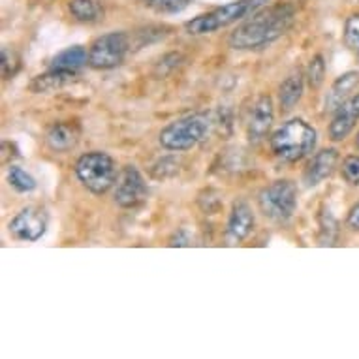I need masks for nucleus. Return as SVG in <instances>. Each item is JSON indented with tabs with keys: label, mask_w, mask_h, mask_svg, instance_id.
I'll use <instances>...</instances> for the list:
<instances>
[{
	"label": "nucleus",
	"mask_w": 359,
	"mask_h": 359,
	"mask_svg": "<svg viewBox=\"0 0 359 359\" xmlns=\"http://www.w3.org/2000/svg\"><path fill=\"white\" fill-rule=\"evenodd\" d=\"M294 18L295 10L290 4H277L264 12L252 13L247 23L231 32L230 46L233 49L265 48L286 34V30L294 23Z\"/></svg>",
	"instance_id": "nucleus-1"
},
{
	"label": "nucleus",
	"mask_w": 359,
	"mask_h": 359,
	"mask_svg": "<svg viewBox=\"0 0 359 359\" xmlns=\"http://www.w3.org/2000/svg\"><path fill=\"white\" fill-rule=\"evenodd\" d=\"M316 147V130L301 118H292L284 123L273 134L271 149L283 162H297L305 158Z\"/></svg>",
	"instance_id": "nucleus-2"
},
{
	"label": "nucleus",
	"mask_w": 359,
	"mask_h": 359,
	"mask_svg": "<svg viewBox=\"0 0 359 359\" xmlns=\"http://www.w3.org/2000/svg\"><path fill=\"white\" fill-rule=\"evenodd\" d=\"M269 0H236L230 4L212 10V12L200 15L187 23V30L190 34H207L218 29H224L231 23H237L245 18H250L262 6H265Z\"/></svg>",
	"instance_id": "nucleus-3"
},
{
	"label": "nucleus",
	"mask_w": 359,
	"mask_h": 359,
	"mask_svg": "<svg viewBox=\"0 0 359 359\" xmlns=\"http://www.w3.org/2000/svg\"><path fill=\"white\" fill-rule=\"evenodd\" d=\"M211 123L207 115L196 113L168 124L160 132V145L168 151H189L201 143L209 134Z\"/></svg>",
	"instance_id": "nucleus-4"
},
{
	"label": "nucleus",
	"mask_w": 359,
	"mask_h": 359,
	"mask_svg": "<svg viewBox=\"0 0 359 359\" xmlns=\"http://www.w3.org/2000/svg\"><path fill=\"white\" fill-rule=\"evenodd\" d=\"M76 175L93 194H104L117 181V165L109 154L95 151L83 154L76 164Z\"/></svg>",
	"instance_id": "nucleus-5"
},
{
	"label": "nucleus",
	"mask_w": 359,
	"mask_h": 359,
	"mask_svg": "<svg viewBox=\"0 0 359 359\" xmlns=\"http://www.w3.org/2000/svg\"><path fill=\"white\" fill-rule=\"evenodd\" d=\"M258 205L267 218L286 222L297 207V189L292 181H275L259 192Z\"/></svg>",
	"instance_id": "nucleus-6"
},
{
	"label": "nucleus",
	"mask_w": 359,
	"mask_h": 359,
	"mask_svg": "<svg viewBox=\"0 0 359 359\" xmlns=\"http://www.w3.org/2000/svg\"><path fill=\"white\" fill-rule=\"evenodd\" d=\"M130 40L124 32H109L100 36L90 46L88 51V65L95 70H111L124 60L128 53Z\"/></svg>",
	"instance_id": "nucleus-7"
},
{
	"label": "nucleus",
	"mask_w": 359,
	"mask_h": 359,
	"mask_svg": "<svg viewBox=\"0 0 359 359\" xmlns=\"http://www.w3.org/2000/svg\"><path fill=\"white\" fill-rule=\"evenodd\" d=\"M147 198V184L136 165H126L118 175L115 187V203L124 209H134L142 205Z\"/></svg>",
	"instance_id": "nucleus-8"
},
{
	"label": "nucleus",
	"mask_w": 359,
	"mask_h": 359,
	"mask_svg": "<svg viewBox=\"0 0 359 359\" xmlns=\"http://www.w3.org/2000/svg\"><path fill=\"white\" fill-rule=\"evenodd\" d=\"M48 228V215L40 207H27L10 222V231L21 241H38Z\"/></svg>",
	"instance_id": "nucleus-9"
},
{
	"label": "nucleus",
	"mask_w": 359,
	"mask_h": 359,
	"mask_svg": "<svg viewBox=\"0 0 359 359\" xmlns=\"http://www.w3.org/2000/svg\"><path fill=\"white\" fill-rule=\"evenodd\" d=\"M275 111H273V100L269 96H258L250 109H248L247 118V134L250 142H259L267 136V132L271 128Z\"/></svg>",
	"instance_id": "nucleus-10"
},
{
	"label": "nucleus",
	"mask_w": 359,
	"mask_h": 359,
	"mask_svg": "<svg viewBox=\"0 0 359 359\" xmlns=\"http://www.w3.org/2000/svg\"><path fill=\"white\" fill-rule=\"evenodd\" d=\"M359 121V95L348 98L339 109L330 124V137L333 142H342L350 136L355 123Z\"/></svg>",
	"instance_id": "nucleus-11"
},
{
	"label": "nucleus",
	"mask_w": 359,
	"mask_h": 359,
	"mask_svg": "<svg viewBox=\"0 0 359 359\" xmlns=\"http://www.w3.org/2000/svg\"><path fill=\"white\" fill-rule=\"evenodd\" d=\"M337 162H339V151L337 149H324V151H320L305 170V177L303 179H305L306 187H316L324 179L333 175Z\"/></svg>",
	"instance_id": "nucleus-12"
},
{
	"label": "nucleus",
	"mask_w": 359,
	"mask_h": 359,
	"mask_svg": "<svg viewBox=\"0 0 359 359\" xmlns=\"http://www.w3.org/2000/svg\"><path fill=\"white\" fill-rule=\"evenodd\" d=\"M254 228V215L252 209L248 205L247 201H236L233 207H231L230 220H228V237L231 241H243L245 237H248V233L252 231Z\"/></svg>",
	"instance_id": "nucleus-13"
},
{
	"label": "nucleus",
	"mask_w": 359,
	"mask_h": 359,
	"mask_svg": "<svg viewBox=\"0 0 359 359\" xmlns=\"http://www.w3.org/2000/svg\"><path fill=\"white\" fill-rule=\"evenodd\" d=\"M359 85V72H348L341 76L333 85H331L330 93L325 96V109L327 111H337L339 107L352 98V93Z\"/></svg>",
	"instance_id": "nucleus-14"
},
{
	"label": "nucleus",
	"mask_w": 359,
	"mask_h": 359,
	"mask_svg": "<svg viewBox=\"0 0 359 359\" xmlns=\"http://www.w3.org/2000/svg\"><path fill=\"white\" fill-rule=\"evenodd\" d=\"M46 140H48V145L51 151L66 153V151H70L77 145L79 130H77L76 124L72 123H57L49 128Z\"/></svg>",
	"instance_id": "nucleus-15"
},
{
	"label": "nucleus",
	"mask_w": 359,
	"mask_h": 359,
	"mask_svg": "<svg viewBox=\"0 0 359 359\" xmlns=\"http://www.w3.org/2000/svg\"><path fill=\"white\" fill-rule=\"evenodd\" d=\"M88 62V53L83 48L76 46V48H68L65 51H60L53 60H51V70L60 72H74L76 74L79 68Z\"/></svg>",
	"instance_id": "nucleus-16"
},
{
	"label": "nucleus",
	"mask_w": 359,
	"mask_h": 359,
	"mask_svg": "<svg viewBox=\"0 0 359 359\" xmlns=\"http://www.w3.org/2000/svg\"><path fill=\"white\" fill-rule=\"evenodd\" d=\"M74 79V72H60V70H49L43 76L34 77L30 81L29 88L32 93H53L57 88L65 87L66 83Z\"/></svg>",
	"instance_id": "nucleus-17"
},
{
	"label": "nucleus",
	"mask_w": 359,
	"mask_h": 359,
	"mask_svg": "<svg viewBox=\"0 0 359 359\" xmlns=\"http://www.w3.org/2000/svg\"><path fill=\"white\" fill-rule=\"evenodd\" d=\"M301 96H303V74L297 72V74H292V76L280 85V90H278L280 107H283L284 111L294 109L295 104L301 100Z\"/></svg>",
	"instance_id": "nucleus-18"
},
{
	"label": "nucleus",
	"mask_w": 359,
	"mask_h": 359,
	"mask_svg": "<svg viewBox=\"0 0 359 359\" xmlns=\"http://www.w3.org/2000/svg\"><path fill=\"white\" fill-rule=\"evenodd\" d=\"M70 12L77 21L83 23H90L96 21L100 15V8L96 4L95 0H70Z\"/></svg>",
	"instance_id": "nucleus-19"
},
{
	"label": "nucleus",
	"mask_w": 359,
	"mask_h": 359,
	"mask_svg": "<svg viewBox=\"0 0 359 359\" xmlns=\"http://www.w3.org/2000/svg\"><path fill=\"white\" fill-rule=\"evenodd\" d=\"M8 181H10V184L18 192H30V190L36 189L34 177L27 173L25 170H21V168H18V165L10 168V171H8Z\"/></svg>",
	"instance_id": "nucleus-20"
},
{
	"label": "nucleus",
	"mask_w": 359,
	"mask_h": 359,
	"mask_svg": "<svg viewBox=\"0 0 359 359\" xmlns=\"http://www.w3.org/2000/svg\"><path fill=\"white\" fill-rule=\"evenodd\" d=\"M145 4L158 13H179L189 8L190 0H145Z\"/></svg>",
	"instance_id": "nucleus-21"
},
{
	"label": "nucleus",
	"mask_w": 359,
	"mask_h": 359,
	"mask_svg": "<svg viewBox=\"0 0 359 359\" xmlns=\"http://www.w3.org/2000/svg\"><path fill=\"white\" fill-rule=\"evenodd\" d=\"M0 68H2V77L10 79L18 74L19 57L18 53L10 48H2V57H0Z\"/></svg>",
	"instance_id": "nucleus-22"
},
{
	"label": "nucleus",
	"mask_w": 359,
	"mask_h": 359,
	"mask_svg": "<svg viewBox=\"0 0 359 359\" xmlns=\"http://www.w3.org/2000/svg\"><path fill=\"white\" fill-rule=\"evenodd\" d=\"M344 40L353 53L359 55V15H350L344 27Z\"/></svg>",
	"instance_id": "nucleus-23"
},
{
	"label": "nucleus",
	"mask_w": 359,
	"mask_h": 359,
	"mask_svg": "<svg viewBox=\"0 0 359 359\" xmlns=\"http://www.w3.org/2000/svg\"><path fill=\"white\" fill-rule=\"evenodd\" d=\"M309 83H311L312 88H318L322 83H324V77H325V62L322 57H314L311 60V65H309Z\"/></svg>",
	"instance_id": "nucleus-24"
},
{
	"label": "nucleus",
	"mask_w": 359,
	"mask_h": 359,
	"mask_svg": "<svg viewBox=\"0 0 359 359\" xmlns=\"http://www.w3.org/2000/svg\"><path fill=\"white\" fill-rule=\"evenodd\" d=\"M342 177L346 179V183L359 184V156H348L342 162Z\"/></svg>",
	"instance_id": "nucleus-25"
},
{
	"label": "nucleus",
	"mask_w": 359,
	"mask_h": 359,
	"mask_svg": "<svg viewBox=\"0 0 359 359\" xmlns=\"http://www.w3.org/2000/svg\"><path fill=\"white\" fill-rule=\"evenodd\" d=\"M331 231H335L339 233L337 230V220L331 215H324V220H322V230H320V245H335V239L330 236Z\"/></svg>",
	"instance_id": "nucleus-26"
},
{
	"label": "nucleus",
	"mask_w": 359,
	"mask_h": 359,
	"mask_svg": "<svg viewBox=\"0 0 359 359\" xmlns=\"http://www.w3.org/2000/svg\"><path fill=\"white\" fill-rule=\"evenodd\" d=\"M348 226H350L352 230L359 231V203L355 207H352V211L348 215Z\"/></svg>",
	"instance_id": "nucleus-27"
},
{
	"label": "nucleus",
	"mask_w": 359,
	"mask_h": 359,
	"mask_svg": "<svg viewBox=\"0 0 359 359\" xmlns=\"http://www.w3.org/2000/svg\"><path fill=\"white\" fill-rule=\"evenodd\" d=\"M183 236H184V231H179V237H177V233H175V237H173V239L170 241L171 247H187V245H189V239Z\"/></svg>",
	"instance_id": "nucleus-28"
},
{
	"label": "nucleus",
	"mask_w": 359,
	"mask_h": 359,
	"mask_svg": "<svg viewBox=\"0 0 359 359\" xmlns=\"http://www.w3.org/2000/svg\"><path fill=\"white\" fill-rule=\"evenodd\" d=\"M355 145H358V149H359V134H358V140H355Z\"/></svg>",
	"instance_id": "nucleus-29"
}]
</instances>
